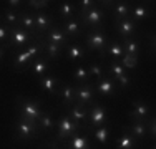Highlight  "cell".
Wrapping results in <instances>:
<instances>
[{"mask_svg": "<svg viewBox=\"0 0 156 149\" xmlns=\"http://www.w3.org/2000/svg\"><path fill=\"white\" fill-rule=\"evenodd\" d=\"M138 146L140 141L135 139L126 128H123V134L116 139V149H138Z\"/></svg>", "mask_w": 156, "mask_h": 149, "instance_id": "cell-18", "label": "cell"}, {"mask_svg": "<svg viewBox=\"0 0 156 149\" xmlns=\"http://www.w3.org/2000/svg\"><path fill=\"white\" fill-rule=\"evenodd\" d=\"M136 27H138V23L136 22H133L131 18H123V20H116L115 22V28H116V32L121 35V38H131L133 35L136 33Z\"/></svg>", "mask_w": 156, "mask_h": 149, "instance_id": "cell-9", "label": "cell"}, {"mask_svg": "<svg viewBox=\"0 0 156 149\" xmlns=\"http://www.w3.org/2000/svg\"><path fill=\"white\" fill-rule=\"evenodd\" d=\"M7 3H9V5L12 7V10H13V9H20L23 2H20V0H10V2H7Z\"/></svg>", "mask_w": 156, "mask_h": 149, "instance_id": "cell-43", "label": "cell"}, {"mask_svg": "<svg viewBox=\"0 0 156 149\" xmlns=\"http://www.w3.org/2000/svg\"><path fill=\"white\" fill-rule=\"evenodd\" d=\"M95 5H96V2H93V0H81L80 2V13L88 12V10L93 9Z\"/></svg>", "mask_w": 156, "mask_h": 149, "instance_id": "cell-41", "label": "cell"}, {"mask_svg": "<svg viewBox=\"0 0 156 149\" xmlns=\"http://www.w3.org/2000/svg\"><path fill=\"white\" fill-rule=\"evenodd\" d=\"M38 133H40L38 123L28 121V119L18 116L15 139H18V141H30V139H35V137L38 136Z\"/></svg>", "mask_w": 156, "mask_h": 149, "instance_id": "cell-4", "label": "cell"}, {"mask_svg": "<svg viewBox=\"0 0 156 149\" xmlns=\"http://www.w3.org/2000/svg\"><path fill=\"white\" fill-rule=\"evenodd\" d=\"M18 20H20V12L12 10V9H7L3 12V22H5V25L9 28L18 27Z\"/></svg>", "mask_w": 156, "mask_h": 149, "instance_id": "cell-31", "label": "cell"}, {"mask_svg": "<svg viewBox=\"0 0 156 149\" xmlns=\"http://www.w3.org/2000/svg\"><path fill=\"white\" fill-rule=\"evenodd\" d=\"M58 13L63 20H72V18H75V7L70 2H63L58 7Z\"/></svg>", "mask_w": 156, "mask_h": 149, "instance_id": "cell-32", "label": "cell"}, {"mask_svg": "<svg viewBox=\"0 0 156 149\" xmlns=\"http://www.w3.org/2000/svg\"><path fill=\"white\" fill-rule=\"evenodd\" d=\"M33 17H35V32L37 33H43V32H48L51 27V18L50 15L45 13V12H35L33 13Z\"/></svg>", "mask_w": 156, "mask_h": 149, "instance_id": "cell-19", "label": "cell"}, {"mask_svg": "<svg viewBox=\"0 0 156 149\" xmlns=\"http://www.w3.org/2000/svg\"><path fill=\"white\" fill-rule=\"evenodd\" d=\"M3 55H5V48H3V47H0V61H2Z\"/></svg>", "mask_w": 156, "mask_h": 149, "instance_id": "cell-44", "label": "cell"}, {"mask_svg": "<svg viewBox=\"0 0 156 149\" xmlns=\"http://www.w3.org/2000/svg\"><path fill=\"white\" fill-rule=\"evenodd\" d=\"M150 113H151L150 106L144 101L138 99V101L133 103V109L129 111V119H131V121H146V118L150 116Z\"/></svg>", "mask_w": 156, "mask_h": 149, "instance_id": "cell-11", "label": "cell"}, {"mask_svg": "<svg viewBox=\"0 0 156 149\" xmlns=\"http://www.w3.org/2000/svg\"><path fill=\"white\" fill-rule=\"evenodd\" d=\"M88 70L85 68V66H76L75 70H73V78H75L76 85H81V83H88Z\"/></svg>", "mask_w": 156, "mask_h": 149, "instance_id": "cell-34", "label": "cell"}, {"mask_svg": "<svg viewBox=\"0 0 156 149\" xmlns=\"http://www.w3.org/2000/svg\"><path fill=\"white\" fill-rule=\"evenodd\" d=\"M30 71H32L33 76H37L40 80V78L45 76V73L48 71V61L43 57L35 58V61H33V65H32V68H30Z\"/></svg>", "mask_w": 156, "mask_h": 149, "instance_id": "cell-25", "label": "cell"}, {"mask_svg": "<svg viewBox=\"0 0 156 149\" xmlns=\"http://www.w3.org/2000/svg\"><path fill=\"white\" fill-rule=\"evenodd\" d=\"M65 147L66 149H91L88 137L85 136V134H80V133L73 134L70 139H66Z\"/></svg>", "mask_w": 156, "mask_h": 149, "instance_id": "cell-17", "label": "cell"}, {"mask_svg": "<svg viewBox=\"0 0 156 149\" xmlns=\"http://www.w3.org/2000/svg\"><path fill=\"white\" fill-rule=\"evenodd\" d=\"M62 30L65 32V35L68 36V38H76V36H80L81 33H83V27H81L80 20H76V18L65 20L62 25Z\"/></svg>", "mask_w": 156, "mask_h": 149, "instance_id": "cell-15", "label": "cell"}, {"mask_svg": "<svg viewBox=\"0 0 156 149\" xmlns=\"http://www.w3.org/2000/svg\"><path fill=\"white\" fill-rule=\"evenodd\" d=\"M95 101V88L90 83H81L75 86V103L81 106H90Z\"/></svg>", "mask_w": 156, "mask_h": 149, "instance_id": "cell-6", "label": "cell"}, {"mask_svg": "<svg viewBox=\"0 0 156 149\" xmlns=\"http://www.w3.org/2000/svg\"><path fill=\"white\" fill-rule=\"evenodd\" d=\"M129 10H131V7H129L126 2H118V3H115V5H113L115 22H116V20H123V18H128Z\"/></svg>", "mask_w": 156, "mask_h": 149, "instance_id": "cell-30", "label": "cell"}, {"mask_svg": "<svg viewBox=\"0 0 156 149\" xmlns=\"http://www.w3.org/2000/svg\"><path fill=\"white\" fill-rule=\"evenodd\" d=\"M88 74H91V76H95L96 78V81H100L105 74H103V68H101V65L100 63H96V61H91L90 65H88Z\"/></svg>", "mask_w": 156, "mask_h": 149, "instance_id": "cell-35", "label": "cell"}, {"mask_svg": "<svg viewBox=\"0 0 156 149\" xmlns=\"http://www.w3.org/2000/svg\"><path fill=\"white\" fill-rule=\"evenodd\" d=\"M62 89L57 93V96L62 98V104L68 109L70 106L75 104V86L73 85H65V83H60Z\"/></svg>", "mask_w": 156, "mask_h": 149, "instance_id": "cell-14", "label": "cell"}, {"mask_svg": "<svg viewBox=\"0 0 156 149\" xmlns=\"http://www.w3.org/2000/svg\"><path fill=\"white\" fill-rule=\"evenodd\" d=\"M151 149H156V147H154V146H153V147H151Z\"/></svg>", "mask_w": 156, "mask_h": 149, "instance_id": "cell-45", "label": "cell"}, {"mask_svg": "<svg viewBox=\"0 0 156 149\" xmlns=\"http://www.w3.org/2000/svg\"><path fill=\"white\" fill-rule=\"evenodd\" d=\"M93 137L98 141L100 144H106L108 143V137H110V129L108 126H100L93 131Z\"/></svg>", "mask_w": 156, "mask_h": 149, "instance_id": "cell-33", "label": "cell"}, {"mask_svg": "<svg viewBox=\"0 0 156 149\" xmlns=\"http://www.w3.org/2000/svg\"><path fill=\"white\" fill-rule=\"evenodd\" d=\"M121 47H123L125 55H129V57H138L140 55L141 45L136 38H125L123 43H121Z\"/></svg>", "mask_w": 156, "mask_h": 149, "instance_id": "cell-26", "label": "cell"}, {"mask_svg": "<svg viewBox=\"0 0 156 149\" xmlns=\"http://www.w3.org/2000/svg\"><path fill=\"white\" fill-rule=\"evenodd\" d=\"M33 40V36L28 32H25L20 27H13L10 28V38H9V45L10 47H17V48H23L27 47Z\"/></svg>", "mask_w": 156, "mask_h": 149, "instance_id": "cell-8", "label": "cell"}, {"mask_svg": "<svg viewBox=\"0 0 156 149\" xmlns=\"http://www.w3.org/2000/svg\"><path fill=\"white\" fill-rule=\"evenodd\" d=\"M42 45H43V51L47 53V57L50 58V60H57L58 57H60L62 50H63V47H62V45L48 43V42H45L43 38H42Z\"/></svg>", "mask_w": 156, "mask_h": 149, "instance_id": "cell-28", "label": "cell"}, {"mask_svg": "<svg viewBox=\"0 0 156 149\" xmlns=\"http://www.w3.org/2000/svg\"><path fill=\"white\" fill-rule=\"evenodd\" d=\"M66 114L80 126H83V123H88V106H81V104L75 103L73 106L68 108Z\"/></svg>", "mask_w": 156, "mask_h": 149, "instance_id": "cell-12", "label": "cell"}, {"mask_svg": "<svg viewBox=\"0 0 156 149\" xmlns=\"http://www.w3.org/2000/svg\"><path fill=\"white\" fill-rule=\"evenodd\" d=\"M106 121H108V114H106V109L100 103L95 101L93 104L88 106V123H90L91 128L105 126Z\"/></svg>", "mask_w": 156, "mask_h": 149, "instance_id": "cell-7", "label": "cell"}, {"mask_svg": "<svg viewBox=\"0 0 156 149\" xmlns=\"http://www.w3.org/2000/svg\"><path fill=\"white\" fill-rule=\"evenodd\" d=\"M120 63L123 65L125 70H133L136 65H138V57H129V55H125V57L120 60Z\"/></svg>", "mask_w": 156, "mask_h": 149, "instance_id": "cell-38", "label": "cell"}, {"mask_svg": "<svg viewBox=\"0 0 156 149\" xmlns=\"http://www.w3.org/2000/svg\"><path fill=\"white\" fill-rule=\"evenodd\" d=\"M55 126H57V121L53 119V116L43 111L42 116H40V119H38L40 131H51V129H55Z\"/></svg>", "mask_w": 156, "mask_h": 149, "instance_id": "cell-29", "label": "cell"}, {"mask_svg": "<svg viewBox=\"0 0 156 149\" xmlns=\"http://www.w3.org/2000/svg\"><path fill=\"white\" fill-rule=\"evenodd\" d=\"M115 83H118V85H120V86H121V88H128V85H129V83H131V78H129V76H128V74H126V73H125V74H121V76H120V78H118V80H116V81H115Z\"/></svg>", "mask_w": 156, "mask_h": 149, "instance_id": "cell-42", "label": "cell"}, {"mask_svg": "<svg viewBox=\"0 0 156 149\" xmlns=\"http://www.w3.org/2000/svg\"><path fill=\"white\" fill-rule=\"evenodd\" d=\"M85 45L88 50L100 51V57L105 58L106 57V48H108V36L105 35L103 28H96L90 30L85 36Z\"/></svg>", "mask_w": 156, "mask_h": 149, "instance_id": "cell-2", "label": "cell"}, {"mask_svg": "<svg viewBox=\"0 0 156 149\" xmlns=\"http://www.w3.org/2000/svg\"><path fill=\"white\" fill-rule=\"evenodd\" d=\"M9 38H10V28L5 23H0V47H3L5 50L10 47Z\"/></svg>", "mask_w": 156, "mask_h": 149, "instance_id": "cell-36", "label": "cell"}, {"mask_svg": "<svg viewBox=\"0 0 156 149\" xmlns=\"http://www.w3.org/2000/svg\"><path fill=\"white\" fill-rule=\"evenodd\" d=\"M48 3H50L48 0H40V2H38V0H28V2H27V5L30 7V9H35L37 12H40V10L47 9V7H48Z\"/></svg>", "mask_w": 156, "mask_h": 149, "instance_id": "cell-39", "label": "cell"}, {"mask_svg": "<svg viewBox=\"0 0 156 149\" xmlns=\"http://www.w3.org/2000/svg\"><path fill=\"white\" fill-rule=\"evenodd\" d=\"M110 73L113 74V80L116 81L118 78L121 76V74L126 73V70L123 68V65H121L120 61H111V63H110Z\"/></svg>", "mask_w": 156, "mask_h": 149, "instance_id": "cell-37", "label": "cell"}, {"mask_svg": "<svg viewBox=\"0 0 156 149\" xmlns=\"http://www.w3.org/2000/svg\"><path fill=\"white\" fill-rule=\"evenodd\" d=\"M146 126H148V136H150L151 139H154L156 137V119H154V116L150 118V121L146 123Z\"/></svg>", "mask_w": 156, "mask_h": 149, "instance_id": "cell-40", "label": "cell"}, {"mask_svg": "<svg viewBox=\"0 0 156 149\" xmlns=\"http://www.w3.org/2000/svg\"><path fill=\"white\" fill-rule=\"evenodd\" d=\"M43 40L48 42V43H55V45H62V47H65L70 38L65 35V32L62 30V27H58V25H51L50 30L45 33V38Z\"/></svg>", "mask_w": 156, "mask_h": 149, "instance_id": "cell-10", "label": "cell"}, {"mask_svg": "<svg viewBox=\"0 0 156 149\" xmlns=\"http://www.w3.org/2000/svg\"><path fill=\"white\" fill-rule=\"evenodd\" d=\"M66 57L72 60V61H76V60H83L85 57H87V50H85L83 45L73 42V43H70L68 50H66Z\"/></svg>", "mask_w": 156, "mask_h": 149, "instance_id": "cell-23", "label": "cell"}, {"mask_svg": "<svg viewBox=\"0 0 156 149\" xmlns=\"http://www.w3.org/2000/svg\"><path fill=\"white\" fill-rule=\"evenodd\" d=\"M129 15H131V20L133 22H141V20H146V18H150V9H148L146 5H143V3H138L136 7H133L131 10H129Z\"/></svg>", "mask_w": 156, "mask_h": 149, "instance_id": "cell-24", "label": "cell"}, {"mask_svg": "<svg viewBox=\"0 0 156 149\" xmlns=\"http://www.w3.org/2000/svg\"><path fill=\"white\" fill-rule=\"evenodd\" d=\"M17 106H18V116L28 119V121H33V123H38V119L43 113L38 101L30 99V98H23L22 95L17 99Z\"/></svg>", "mask_w": 156, "mask_h": 149, "instance_id": "cell-1", "label": "cell"}, {"mask_svg": "<svg viewBox=\"0 0 156 149\" xmlns=\"http://www.w3.org/2000/svg\"><path fill=\"white\" fill-rule=\"evenodd\" d=\"M106 53H110V57L113 58V61H120V60L125 57L123 47H121V43L118 42V40H111L110 48H106Z\"/></svg>", "mask_w": 156, "mask_h": 149, "instance_id": "cell-27", "label": "cell"}, {"mask_svg": "<svg viewBox=\"0 0 156 149\" xmlns=\"http://www.w3.org/2000/svg\"><path fill=\"white\" fill-rule=\"evenodd\" d=\"M30 60H33V58L30 57V53H28V51L25 50V48H22V50L15 55V58H13V63H12L13 71L20 73L22 70H23V66H27V63L30 61Z\"/></svg>", "mask_w": 156, "mask_h": 149, "instance_id": "cell-22", "label": "cell"}, {"mask_svg": "<svg viewBox=\"0 0 156 149\" xmlns=\"http://www.w3.org/2000/svg\"><path fill=\"white\" fill-rule=\"evenodd\" d=\"M38 85L47 95H53L57 96V86L60 85V80L57 76H51V74H45L38 80Z\"/></svg>", "mask_w": 156, "mask_h": 149, "instance_id": "cell-16", "label": "cell"}, {"mask_svg": "<svg viewBox=\"0 0 156 149\" xmlns=\"http://www.w3.org/2000/svg\"><path fill=\"white\" fill-rule=\"evenodd\" d=\"M128 129V133L131 134L135 139H144V137L148 136V126H146V121H131V126Z\"/></svg>", "mask_w": 156, "mask_h": 149, "instance_id": "cell-20", "label": "cell"}, {"mask_svg": "<svg viewBox=\"0 0 156 149\" xmlns=\"http://www.w3.org/2000/svg\"><path fill=\"white\" fill-rule=\"evenodd\" d=\"M96 93L101 96H106V98H110V96L115 95V91H116V83H115L113 78H108V76H103L100 81H96Z\"/></svg>", "mask_w": 156, "mask_h": 149, "instance_id": "cell-13", "label": "cell"}, {"mask_svg": "<svg viewBox=\"0 0 156 149\" xmlns=\"http://www.w3.org/2000/svg\"><path fill=\"white\" fill-rule=\"evenodd\" d=\"M57 141H65V139H70L73 134L80 133V124H76L68 114H63L60 116V119L57 121Z\"/></svg>", "mask_w": 156, "mask_h": 149, "instance_id": "cell-3", "label": "cell"}, {"mask_svg": "<svg viewBox=\"0 0 156 149\" xmlns=\"http://www.w3.org/2000/svg\"><path fill=\"white\" fill-rule=\"evenodd\" d=\"M18 27L23 28L25 32L28 33H37L35 32V17H33L32 12H27V10H22L20 12V20H18Z\"/></svg>", "mask_w": 156, "mask_h": 149, "instance_id": "cell-21", "label": "cell"}, {"mask_svg": "<svg viewBox=\"0 0 156 149\" xmlns=\"http://www.w3.org/2000/svg\"><path fill=\"white\" fill-rule=\"evenodd\" d=\"M103 18H105V10L103 9H100L98 5H95L93 9H90L88 12H85V13H80V23H81V27H88V28H101L100 25H101V22H103Z\"/></svg>", "mask_w": 156, "mask_h": 149, "instance_id": "cell-5", "label": "cell"}]
</instances>
